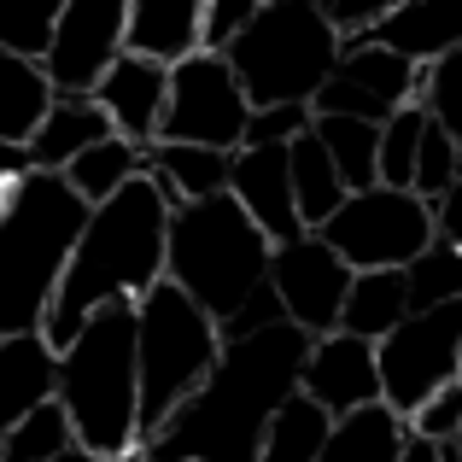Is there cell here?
<instances>
[{
	"instance_id": "44",
	"label": "cell",
	"mask_w": 462,
	"mask_h": 462,
	"mask_svg": "<svg viewBox=\"0 0 462 462\" xmlns=\"http://www.w3.org/2000/svg\"><path fill=\"white\" fill-rule=\"evenodd\" d=\"M457 374H462V346H457Z\"/></svg>"
},
{
	"instance_id": "17",
	"label": "cell",
	"mask_w": 462,
	"mask_h": 462,
	"mask_svg": "<svg viewBox=\"0 0 462 462\" xmlns=\"http://www.w3.org/2000/svg\"><path fill=\"white\" fill-rule=\"evenodd\" d=\"M369 42H381L416 70H433L445 53L462 47V0H393Z\"/></svg>"
},
{
	"instance_id": "18",
	"label": "cell",
	"mask_w": 462,
	"mask_h": 462,
	"mask_svg": "<svg viewBox=\"0 0 462 462\" xmlns=\"http://www.w3.org/2000/svg\"><path fill=\"white\" fill-rule=\"evenodd\" d=\"M124 53L147 59L158 70H176L199 53V0H129Z\"/></svg>"
},
{
	"instance_id": "30",
	"label": "cell",
	"mask_w": 462,
	"mask_h": 462,
	"mask_svg": "<svg viewBox=\"0 0 462 462\" xmlns=\"http://www.w3.org/2000/svg\"><path fill=\"white\" fill-rule=\"evenodd\" d=\"M70 451H77V433H70V416L59 410V398L18 416V428L0 439V462H59Z\"/></svg>"
},
{
	"instance_id": "42",
	"label": "cell",
	"mask_w": 462,
	"mask_h": 462,
	"mask_svg": "<svg viewBox=\"0 0 462 462\" xmlns=\"http://www.w3.org/2000/svg\"><path fill=\"white\" fill-rule=\"evenodd\" d=\"M439 462H462V457H457V445H439Z\"/></svg>"
},
{
	"instance_id": "23",
	"label": "cell",
	"mask_w": 462,
	"mask_h": 462,
	"mask_svg": "<svg viewBox=\"0 0 462 462\" xmlns=\"http://www.w3.org/2000/svg\"><path fill=\"white\" fill-rule=\"evenodd\" d=\"M228 152L211 147H152L147 152V176L170 193V205H193V199H217L228 193Z\"/></svg>"
},
{
	"instance_id": "15",
	"label": "cell",
	"mask_w": 462,
	"mask_h": 462,
	"mask_svg": "<svg viewBox=\"0 0 462 462\" xmlns=\"http://www.w3.org/2000/svg\"><path fill=\"white\" fill-rule=\"evenodd\" d=\"M228 193L263 228L270 246H287V240L305 235L293 205V176H287V147H240L235 164H228Z\"/></svg>"
},
{
	"instance_id": "31",
	"label": "cell",
	"mask_w": 462,
	"mask_h": 462,
	"mask_svg": "<svg viewBox=\"0 0 462 462\" xmlns=\"http://www.w3.org/2000/svg\"><path fill=\"white\" fill-rule=\"evenodd\" d=\"M404 293H410V316L439 310V305H462V252L445 246V240H433L404 270Z\"/></svg>"
},
{
	"instance_id": "38",
	"label": "cell",
	"mask_w": 462,
	"mask_h": 462,
	"mask_svg": "<svg viewBox=\"0 0 462 462\" xmlns=\"http://www.w3.org/2000/svg\"><path fill=\"white\" fill-rule=\"evenodd\" d=\"M433 240H445V246L462 252V176L451 181V193L433 205Z\"/></svg>"
},
{
	"instance_id": "19",
	"label": "cell",
	"mask_w": 462,
	"mask_h": 462,
	"mask_svg": "<svg viewBox=\"0 0 462 462\" xmlns=\"http://www.w3.org/2000/svg\"><path fill=\"white\" fill-rule=\"evenodd\" d=\"M112 141V124L94 100H53L42 117V129L23 147V170H42V176H65L88 147Z\"/></svg>"
},
{
	"instance_id": "32",
	"label": "cell",
	"mask_w": 462,
	"mask_h": 462,
	"mask_svg": "<svg viewBox=\"0 0 462 462\" xmlns=\"http://www.w3.org/2000/svg\"><path fill=\"white\" fill-rule=\"evenodd\" d=\"M65 0H0V53L42 65Z\"/></svg>"
},
{
	"instance_id": "13",
	"label": "cell",
	"mask_w": 462,
	"mask_h": 462,
	"mask_svg": "<svg viewBox=\"0 0 462 462\" xmlns=\"http://www.w3.org/2000/svg\"><path fill=\"white\" fill-rule=\"evenodd\" d=\"M270 287L282 299V316L293 328H305L310 339L339 334V310L351 293V270L334 246H322L316 235H299L287 246L270 252Z\"/></svg>"
},
{
	"instance_id": "14",
	"label": "cell",
	"mask_w": 462,
	"mask_h": 462,
	"mask_svg": "<svg viewBox=\"0 0 462 462\" xmlns=\"http://www.w3.org/2000/svg\"><path fill=\"white\" fill-rule=\"evenodd\" d=\"M299 393L322 404L328 416H351V410L381 404V374H374V346L351 334H322L310 339L305 369H299Z\"/></svg>"
},
{
	"instance_id": "2",
	"label": "cell",
	"mask_w": 462,
	"mask_h": 462,
	"mask_svg": "<svg viewBox=\"0 0 462 462\" xmlns=\"http://www.w3.org/2000/svg\"><path fill=\"white\" fill-rule=\"evenodd\" d=\"M170 193L152 176H135L117 188L106 205H94L88 223L77 235V252L65 263L59 299L47 310L42 339L65 351L70 339L88 328V316L112 305H141L158 282H164V240H170Z\"/></svg>"
},
{
	"instance_id": "28",
	"label": "cell",
	"mask_w": 462,
	"mask_h": 462,
	"mask_svg": "<svg viewBox=\"0 0 462 462\" xmlns=\"http://www.w3.org/2000/svg\"><path fill=\"white\" fill-rule=\"evenodd\" d=\"M310 135L322 141V152L339 170L346 193L374 188V147H381V129L374 124H357V117H310Z\"/></svg>"
},
{
	"instance_id": "41",
	"label": "cell",
	"mask_w": 462,
	"mask_h": 462,
	"mask_svg": "<svg viewBox=\"0 0 462 462\" xmlns=\"http://www.w3.org/2000/svg\"><path fill=\"white\" fill-rule=\"evenodd\" d=\"M59 462H106V457H88V451H70V457H59Z\"/></svg>"
},
{
	"instance_id": "39",
	"label": "cell",
	"mask_w": 462,
	"mask_h": 462,
	"mask_svg": "<svg viewBox=\"0 0 462 462\" xmlns=\"http://www.w3.org/2000/svg\"><path fill=\"white\" fill-rule=\"evenodd\" d=\"M398 462H439V445L421 439V433H404V451H398Z\"/></svg>"
},
{
	"instance_id": "35",
	"label": "cell",
	"mask_w": 462,
	"mask_h": 462,
	"mask_svg": "<svg viewBox=\"0 0 462 462\" xmlns=\"http://www.w3.org/2000/svg\"><path fill=\"white\" fill-rule=\"evenodd\" d=\"M258 18V0H199V53H228Z\"/></svg>"
},
{
	"instance_id": "6",
	"label": "cell",
	"mask_w": 462,
	"mask_h": 462,
	"mask_svg": "<svg viewBox=\"0 0 462 462\" xmlns=\"http://www.w3.org/2000/svg\"><path fill=\"white\" fill-rule=\"evenodd\" d=\"M228 70L246 88L252 112L270 106H316L322 82L339 65V35L316 12V0H258L252 30L228 47Z\"/></svg>"
},
{
	"instance_id": "5",
	"label": "cell",
	"mask_w": 462,
	"mask_h": 462,
	"mask_svg": "<svg viewBox=\"0 0 462 462\" xmlns=\"http://www.w3.org/2000/svg\"><path fill=\"white\" fill-rule=\"evenodd\" d=\"M59 410L70 416L77 451L106 462H135L141 451V363H135V305L88 316L77 339L59 351Z\"/></svg>"
},
{
	"instance_id": "7",
	"label": "cell",
	"mask_w": 462,
	"mask_h": 462,
	"mask_svg": "<svg viewBox=\"0 0 462 462\" xmlns=\"http://www.w3.org/2000/svg\"><path fill=\"white\" fill-rule=\"evenodd\" d=\"M223 334L217 322L193 305L181 287L158 282L147 299L135 305V363H141V445L188 404L205 386V374L217 369Z\"/></svg>"
},
{
	"instance_id": "33",
	"label": "cell",
	"mask_w": 462,
	"mask_h": 462,
	"mask_svg": "<svg viewBox=\"0 0 462 462\" xmlns=\"http://www.w3.org/2000/svg\"><path fill=\"white\" fill-rule=\"evenodd\" d=\"M462 176V147L451 135H445L439 124H428V135H421V158H416V181H410V193H416L421 205H439L445 193H451V181Z\"/></svg>"
},
{
	"instance_id": "24",
	"label": "cell",
	"mask_w": 462,
	"mask_h": 462,
	"mask_svg": "<svg viewBox=\"0 0 462 462\" xmlns=\"http://www.w3.org/2000/svg\"><path fill=\"white\" fill-rule=\"evenodd\" d=\"M404 416H393L386 404H369V410H351L328 428V445L316 462H398L404 451Z\"/></svg>"
},
{
	"instance_id": "25",
	"label": "cell",
	"mask_w": 462,
	"mask_h": 462,
	"mask_svg": "<svg viewBox=\"0 0 462 462\" xmlns=\"http://www.w3.org/2000/svg\"><path fill=\"white\" fill-rule=\"evenodd\" d=\"M287 176H293V205H299V223H305V235H316V228L328 223V217L346 205V181H339V170L328 164L322 141L299 135L293 147H287Z\"/></svg>"
},
{
	"instance_id": "3",
	"label": "cell",
	"mask_w": 462,
	"mask_h": 462,
	"mask_svg": "<svg viewBox=\"0 0 462 462\" xmlns=\"http://www.w3.org/2000/svg\"><path fill=\"white\" fill-rule=\"evenodd\" d=\"M270 240L235 205V193L193 199L170 211L164 240V282L181 287L205 316L217 322L223 339H246L263 328L287 322L282 299L270 287Z\"/></svg>"
},
{
	"instance_id": "1",
	"label": "cell",
	"mask_w": 462,
	"mask_h": 462,
	"mask_svg": "<svg viewBox=\"0 0 462 462\" xmlns=\"http://www.w3.org/2000/svg\"><path fill=\"white\" fill-rule=\"evenodd\" d=\"M310 334L275 322L263 334L223 339L205 386L135 451V462H258L270 416L299 393Z\"/></svg>"
},
{
	"instance_id": "21",
	"label": "cell",
	"mask_w": 462,
	"mask_h": 462,
	"mask_svg": "<svg viewBox=\"0 0 462 462\" xmlns=\"http://www.w3.org/2000/svg\"><path fill=\"white\" fill-rule=\"evenodd\" d=\"M410 316V293H404V270H369V275H351V293L346 310H339V334L351 339H369L381 346L398 322Z\"/></svg>"
},
{
	"instance_id": "11",
	"label": "cell",
	"mask_w": 462,
	"mask_h": 462,
	"mask_svg": "<svg viewBox=\"0 0 462 462\" xmlns=\"http://www.w3.org/2000/svg\"><path fill=\"white\" fill-rule=\"evenodd\" d=\"M124 18L129 0H65L47 42V88L53 100H94L106 70L124 59Z\"/></svg>"
},
{
	"instance_id": "12",
	"label": "cell",
	"mask_w": 462,
	"mask_h": 462,
	"mask_svg": "<svg viewBox=\"0 0 462 462\" xmlns=\"http://www.w3.org/2000/svg\"><path fill=\"white\" fill-rule=\"evenodd\" d=\"M416 100H421V70L416 65L386 53L381 42H351V47H339V65L322 82L310 117H357V124L381 129L393 112H404Z\"/></svg>"
},
{
	"instance_id": "27",
	"label": "cell",
	"mask_w": 462,
	"mask_h": 462,
	"mask_svg": "<svg viewBox=\"0 0 462 462\" xmlns=\"http://www.w3.org/2000/svg\"><path fill=\"white\" fill-rule=\"evenodd\" d=\"M135 176H147V152L141 147H129L124 135H112V141H100V147H88L77 158V164L65 170V181H70V193H77L82 205H106L117 188H129Z\"/></svg>"
},
{
	"instance_id": "22",
	"label": "cell",
	"mask_w": 462,
	"mask_h": 462,
	"mask_svg": "<svg viewBox=\"0 0 462 462\" xmlns=\"http://www.w3.org/2000/svg\"><path fill=\"white\" fill-rule=\"evenodd\" d=\"M47 106H53L47 70L30 65V59L0 53V147H12V152L30 147V135L42 129Z\"/></svg>"
},
{
	"instance_id": "20",
	"label": "cell",
	"mask_w": 462,
	"mask_h": 462,
	"mask_svg": "<svg viewBox=\"0 0 462 462\" xmlns=\"http://www.w3.org/2000/svg\"><path fill=\"white\" fill-rule=\"evenodd\" d=\"M59 381V351L42 334L0 339V439L18 428V416H30L35 404L53 398Z\"/></svg>"
},
{
	"instance_id": "37",
	"label": "cell",
	"mask_w": 462,
	"mask_h": 462,
	"mask_svg": "<svg viewBox=\"0 0 462 462\" xmlns=\"http://www.w3.org/2000/svg\"><path fill=\"white\" fill-rule=\"evenodd\" d=\"M305 129H310L305 106H270V112L246 117V141H240V147H293Z\"/></svg>"
},
{
	"instance_id": "26",
	"label": "cell",
	"mask_w": 462,
	"mask_h": 462,
	"mask_svg": "<svg viewBox=\"0 0 462 462\" xmlns=\"http://www.w3.org/2000/svg\"><path fill=\"white\" fill-rule=\"evenodd\" d=\"M328 428H334V416H328L322 404H310L305 393H293L270 416V428H263L258 462H316L322 445H328Z\"/></svg>"
},
{
	"instance_id": "4",
	"label": "cell",
	"mask_w": 462,
	"mask_h": 462,
	"mask_svg": "<svg viewBox=\"0 0 462 462\" xmlns=\"http://www.w3.org/2000/svg\"><path fill=\"white\" fill-rule=\"evenodd\" d=\"M88 223V205L65 176L23 170L0 205V339L42 334L59 299L65 263Z\"/></svg>"
},
{
	"instance_id": "40",
	"label": "cell",
	"mask_w": 462,
	"mask_h": 462,
	"mask_svg": "<svg viewBox=\"0 0 462 462\" xmlns=\"http://www.w3.org/2000/svg\"><path fill=\"white\" fill-rule=\"evenodd\" d=\"M23 170V152H12V147H0V181H12Z\"/></svg>"
},
{
	"instance_id": "16",
	"label": "cell",
	"mask_w": 462,
	"mask_h": 462,
	"mask_svg": "<svg viewBox=\"0 0 462 462\" xmlns=\"http://www.w3.org/2000/svg\"><path fill=\"white\" fill-rule=\"evenodd\" d=\"M164 100H170V70H158L147 59H135V53H124L112 70H106V82L94 88V106L106 112L112 135H124L129 147H141V152L158 147Z\"/></svg>"
},
{
	"instance_id": "9",
	"label": "cell",
	"mask_w": 462,
	"mask_h": 462,
	"mask_svg": "<svg viewBox=\"0 0 462 462\" xmlns=\"http://www.w3.org/2000/svg\"><path fill=\"white\" fill-rule=\"evenodd\" d=\"M457 346H462V305L416 310L374 346V374H381V404L393 416H416L439 386L462 381L457 374Z\"/></svg>"
},
{
	"instance_id": "29",
	"label": "cell",
	"mask_w": 462,
	"mask_h": 462,
	"mask_svg": "<svg viewBox=\"0 0 462 462\" xmlns=\"http://www.w3.org/2000/svg\"><path fill=\"white\" fill-rule=\"evenodd\" d=\"M428 106H404V112H393L381 124V147H374V188H398L410 193V181H416V158H421V135H428Z\"/></svg>"
},
{
	"instance_id": "34",
	"label": "cell",
	"mask_w": 462,
	"mask_h": 462,
	"mask_svg": "<svg viewBox=\"0 0 462 462\" xmlns=\"http://www.w3.org/2000/svg\"><path fill=\"white\" fill-rule=\"evenodd\" d=\"M421 106H428V117L462 147V47L445 53L433 70H421Z\"/></svg>"
},
{
	"instance_id": "36",
	"label": "cell",
	"mask_w": 462,
	"mask_h": 462,
	"mask_svg": "<svg viewBox=\"0 0 462 462\" xmlns=\"http://www.w3.org/2000/svg\"><path fill=\"white\" fill-rule=\"evenodd\" d=\"M410 433H421V439H433V445H451L457 439V428H462V381L451 386H439V393L428 398V404L416 410V416L404 421Z\"/></svg>"
},
{
	"instance_id": "43",
	"label": "cell",
	"mask_w": 462,
	"mask_h": 462,
	"mask_svg": "<svg viewBox=\"0 0 462 462\" xmlns=\"http://www.w3.org/2000/svg\"><path fill=\"white\" fill-rule=\"evenodd\" d=\"M451 445H457V457H462V428H457V439H451Z\"/></svg>"
},
{
	"instance_id": "8",
	"label": "cell",
	"mask_w": 462,
	"mask_h": 462,
	"mask_svg": "<svg viewBox=\"0 0 462 462\" xmlns=\"http://www.w3.org/2000/svg\"><path fill=\"white\" fill-rule=\"evenodd\" d=\"M316 240L334 246L351 275L410 270L433 246V205H421L416 193H398V188H363V193H346V205L316 228Z\"/></svg>"
},
{
	"instance_id": "10",
	"label": "cell",
	"mask_w": 462,
	"mask_h": 462,
	"mask_svg": "<svg viewBox=\"0 0 462 462\" xmlns=\"http://www.w3.org/2000/svg\"><path fill=\"white\" fill-rule=\"evenodd\" d=\"M246 88L235 82L223 53H193L188 65L170 70V100H164V129L158 147H211V152H240L246 141Z\"/></svg>"
}]
</instances>
